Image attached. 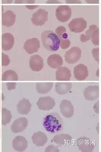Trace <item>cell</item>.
Listing matches in <instances>:
<instances>
[{"label": "cell", "instance_id": "obj_11", "mask_svg": "<svg viewBox=\"0 0 101 152\" xmlns=\"http://www.w3.org/2000/svg\"><path fill=\"white\" fill-rule=\"evenodd\" d=\"M59 107L60 111L64 117L69 118L74 114V107L70 101L67 100H63L60 103Z\"/></svg>", "mask_w": 101, "mask_h": 152}, {"label": "cell", "instance_id": "obj_14", "mask_svg": "<svg viewBox=\"0 0 101 152\" xmlns=\"http://www.w3.org/2000/svg\"><path fill=\"white\" fill-rule=\"evenodd\" d=\"M74 75L78 80H85L89 75L87 67L82 64L78 65L74 68Z\"/></svg>", "mask_w": 101, "mask_h": 152}, {"label": "cell", "instance_id": "obj_6", "mask_svg": "<svg viewBox=\"0 0 101 152\" xmlns=\"http://www.w3.org/2000/svg\"><path fill=\"white\" fill-rule=\"evenodd\" d=\"M81 54V50L79 48L73 47L65 53V59L68 64H75L80 59Z\"/></svg>", "mask_w": 101, "mask_h": 152}, {"label": "cell", "instance_id": "obj_26", "mask_svg": "<svg viewBox=\"0 0 101 152\" xmlns=\"http://www.w3.org/2000/svg\"><path fill=\"white\" fill-rule=\"evenodd\" d=\"M2 80L17 81L18 80V76L15 71L12 70H8L4 72L2 74Z\"/></svg>", "mask_w": 101, "mask_h": 152}, {"label": "cell", "instance_id": "obj_35", "mask_svg": "<svg viewBox=\"0 0 101 152\" xmlns=\"http://www.w3.org/2000/svg\"><path fill=\"white\" fill-rule=\"evenodd\" d=\"M67 4H81L82 3L79 0H66Z\"/></svg>", "mask_w": 101, "mask_h": 152}, {"label": "cell", "instance_id": "obj_37", "mask_svg": "<svg viewBox=\"0 0 101 152\" xmlns=\"http://www.w3.org/2000/svg\"><path fill=\"white\" fill-rule=\"evenodd\" d=\"M47 4H61L58 0H48L46 2Z\"/></svg>", "mask_w": 101, "mask_h": 152}, {"label": "cell", "instance_id": "obj_21", "mask_svg": "<svg viewBox=\"0 0 101 152\" xmlns=\"http://www.w3.org/2000/svg\"><path fill=\"white\" fill-rule=\"evenodd\" d=\"M31 104L29 100L24 98L19 101L17 105V109L19 113L21 115H27L31 110Z\"/></svg>", "mask_w": 101, "mask_h": 152}, {"label": "cell", "instance_id": "obj_20", "mask_svg": "<svg viewBox=\"0 0 101 152\" xmlns=\"http://www.w3.org/2000/svg\"><path fill=\"white\" fill-rule=\"evenodd\" d=\"M47 64L50 67L56 69L63 65V60L60 55L53 54L48 57Z\"/></svg>", "mask_w": 101, "mask_h": 152}, {"label": "cell", "instance_id": "obj_19", "mask_svg": "<svg viewBox=\"0 0 101 152\" xmlns=\"http://www.w3.org/2000/svg\"><path fill=\"white\" fill-rule=\"evenodd\" d=\"M55 74L56 79L58 81H69L72 76L71 71L66 67H59Z\"/></svg>", "mask_w": 101, "mask_h": 152}, {"label": "cell", "instance_id": "obj_39", "mask_svg": "<svg viewBox=\"0 0 101 152\" xmlns=\"http://www.w3.org/2000/svg\"><path fill=\"white\" fill-rule=\"evenodd\" d=\"M26 7H27L28 9L34 10L35 9V8H37L38 7V6H26Z\"/></svg>", "mask_w": 101, "mask_h": 152}, {"label": "cell", "instance_id": "obj_25", "mask_svg": "<svg viewBox=\"0 0 101 152\" xmlns=\"http://www.w3.org/2000/svg\"><path fill=\"white\" fill-rule=\"evenodd\" d=\"M53 85V83H37L36 85V90L40 94H46L52 90Z\"/></svg>", "mask_w": 101, "mask_h": 152}, {"label": "cell", "instance_id": "obj_4", "mask_svg": "<svg viewBox=\"0 0 101 152\" xmlns=\"http://www.w3.org/2000/svg\"><path fill=\"white\" fill-rule=\"evenodd\" d=\"M86 21L83 18L73 19L68 24L70 31L75 33H80L85 30L87 27Z\"/></svg>", "mask_w": 101, "mask_h": 152}, {"label": "cell", "instance_id": "obj_40", "mask_svg": "<svg viewBox=\"0 0 101 152\" xmlns=\"http://www.w3.org/2000/svg\"><path fill=\"white\" fill-rule=\"evenodd\" d=\"M0 137H1V134H0Z\"/></svg>", "mask_w": 101, "mask_h": 152}, {"label": "cell", "instance_id": "obj_23", "mask_svg": "<svg viewBox=\"0 0 101 152\" xmlns=\"http://www.w3.org/2000/svg\"><path fill=\"white\" fill-rule=\"evenodd\" d=\"M72 137L68 134H59L53 138V141L57 145H66L72 142Z\"/></svg>", "mask_w": 101, "mask_h": 152}, {"label": "cell", "instance_id": "obj_33", "mask_svg": "<svg viewBox=\"0 0 101 152\" xmlns=\"http://www.w3.org/2000/svg\"><path fill=\"white\" fill-rule=\"evenodd\" d=\"M99 48H94L92 50V54L93 55V57H94L95 60L97 61L98 63L99 62Z\"/></svg>", "mask_w": 101, "mask_h": 152}, {"label": "cell", "instance_id": "obj_29", "mask_svg": "<svg viewBox=\"0 0 101 152\" xmlns=\"http://www.w3.org/2000/svg\"><path fill=\"white\" fill-rule=\"evenodd\" d=\"M91 41L95 46L99 45V28H98L92 33L91 37Z\"/></svg>", "mask_w": 101, "mask_h": 152}, {"label": "cell", "instance_id": "obj_12", "mask_svg": "<svg viewBox=\"0 0 101 152\" xmlns=\"http://www.w3.org/2000/svg\"><path fill=\"white\" fill-rule=\"evenodd\" d=\"M83 95L87 100H96L99 97V87L98 86H88L85 89Z\"/></svg>", "mask_w": 101, "mask_h": 152}, {"label": "cell", "instance_id": "obj_32", "mask_svg": "<svg viewBox=\"0 0 101 152\" xmlns=\"http://www.w3.org/2000/svg\"><path fill=\"white\" fill-rule=\"evenodd\" d=\"M45 152H59V151L57 147L55 146V145H49L46 148Z\"/></svg>", "mask_w": 101, "mask_h": 152}, {"label": "cell", "instance_id": "obj_15", "mask_svg": "<svg viewBox=\"0 0 101 152\" xmlns=\"http://www.w3.org/2000/svg\"><path fill=\"white\" fill-rule=\"evenodd\" d=\"M44 66L43 59L40 55H32L30 58L29 66L34 72H39L42 69Z\"/></svg>", "mask_w": 101, "mask_h": 152}, {"label": "cell", "instance_id": "obj_2", "mask_svg": "<svg viewBox=\"0 0 101 152\" xmlns=\"http://www.w3.org/2000/svg\"><path fill=\"white\" fill-rule=\"evenodd\" d=\"M43 46L50 51H57L59 49L60 40L59 37L52 30L45 31L41 34Z\"/></svg>", "mask_w": 101, "mask_h": 152}, {"label": "cell", "instance_id": "obj_27", "mask_svg": "<svg viewBox=\"0 0 101 152\" xmlns=\"http://www.w3.org/2000/svg\"><path fill=\"white\" fill-rule=\"evenodd\" d=\"M12 116L11 112L5 108L2 109V124L6 126L9 124L11 121Z\"/></svg>", "mask_w": 101, "mask_h": 152}, {"label": "cell", "instance_id": "obj_22", "mask_svg": "<svg viewBox=\"0 0 101 152\" xmlns=\"http://www.w3.org/2000/svg\"><path fill=\"white\" fill-rule=\"evenodd\" d=\"M33 143L38 147L44 146L48 142L47 136L42 132L34 133L32 137Z\"/></svg>", "mask_w": 101, "mask_h": 152}, {"label": "cell", "instance_id": "obj_24", "mask_svg": "<svg viewBox=\"0 0 101 152\" xmlns=\"http://www.w3.org/2000/svg\"><path fill=\"white\" fill-rule=\"evenodd\" d=\"M72 88L71 83H57L55 85V91L59 95L66 94Z\"/></svg>", "mask_w": 101, "mask_h": 152}, {"label": "cell", "instance_id": "obj_36", "mask_svg": "<svg viewBox=\"0 0 101 152\" xmlns=\"http://www.w3.org/2000/svg\"><path fill=\"white\" fill-rule=\"evenodd\" d=\"M85 1L88 4H99V0H85Z\"/></svg>", "mask_w": 101, "mask_h": 152}, {"label": "cell", "instance_id": "obj_30", "mask_svg": "<svg viewBox=\"0 0 101 152\" xmlns=\"http://www.w3.org/2000/svg\"><path fill=\"white\" fill-rule=\"evenodd\" d=\"M10 60L8 55H6L4 53H2V66H7L10 64Z\"/></svg>", "mask_w": 101, "mask_h": 152}, {"label": "cell", "instance_id": "obj_16", "mask_svg": "<svg viewBox=\"0 0 101 152\" xmlns=\"http://www.w3.org/2000/svg\"><path fill=\"white\" fill-rule=\"evenodd\" d=\"M12 147L18 152L24 151L28 147V141L24 137L18 136L12 141Z\"/></svg>", "mask_w": 101, "mask_h": 152}, {"label": "cell", "instance_id": "obj_38", "mask_svg": "<svg viewBox=\"0 0 101 152\" xmlns=\"http://www.w3.org/2000/svg\"><path fill=\"white\" fill-rule=\"evenodd\" d=\"M13 0H0V3L2 4H11L13 2Z\"/></svg>", "mask_w": 101, "mask_h": 152}, {"label": "cell", "instance_id": "obj_8", "mask_svg": "<svg viewBox=\"0 0 101 152\" xmlns=\"http://www.w3.org/2000/svg\"><path fill=\"white\" fill-rule=\"evenodd\" d=\"M48 12L45 10L39 9L32 15V23L37 26H42L45 24L48 19Z\"/></svg>", "mask_w": 101, "mask_h": 152}, {"label": "cell", "instance_id": "obj_17", "mask_svg": "<svg viewBox=\"0 0 101 152\" xmlns=\"http://www.w3.org/2000/svg\"><path fill=\"white\" fill-rule=\"evenodd\" d=\"M14 37L9 33L3 34L2 36V49L5 51L10 50L14 45Z\"/></svg>", "mask_w": 101, "mask_h": 152}, {"label": "cell", "instance_id": "obj_9", "mask_svg": "<svg viewBox=\"0 0 101 152\" xmlns=\"http://www.w3.org/2000/svg\"><path fill=\"white\" fill-rule=\"evenodd\" d=\"M37 104L40 110H50L53 108L56 103L54 99L50 96H46L40 97Z\"/></svg>", "mask_w": 101, "mask_h": 152}, {"label": "cell", "instance_id": "obj_34", "mask_svg": "<svg viewBox=\"0 0 101 152\" xmlns=\"http://www.w3.org/2000/svg\"><path fill=\"white\" fill-rule=\"evenodd\" d=\"M16 83H8L6 84L7 89L9 90H15L16 88Z\"/></svg>", "mask_w": 101, "mask_h": 152}, {"label": "cell", "instance_id": "obj_7", "mask_svg": "<svg viewBox=\"0 0 101 152\" xmlns=\"http://www.w3.org/2000/svg\"><path fill=\"white\" fill-rule=\"evenodd\" d=\"M66 32V28L62 26H58L55 30V33L60 39L59 46L64 50L68 49L71 45V41L68 39V34Z\"/></svg>", "mask_w": 101, "mask_h": 152}, {"label": "cell", "instance_id": "obj_10", "mask_svg": "<svg viewBox=\"0 0 101 152\" xmlns=\"http://www.w3.org/2000/svg\"><path fill=\"white\" fill-rule=\"evenodd\" d=\"M40 48V42L37 38H32L24 42V49L28 54L31 55L37 53Z\"/></svg>", "mask_w": 101, "mask_h": 152}, {"label": "cell", "instance_id": "obj_3", "mask_svg": "<svg viewBox=\"0 0 101 152\" xmlns=\"http://www.w3.org/2000/svg\"><path fill=\"white\" fill-rule=\"evenodd\" d=\"M72 9L68 6H60L57 7L55 15L59 22L65 23L67 22L72 16Z\"/></svg>", "mask_w": 101, "mask_h": 152}, {"label": "cell", "instance_id": "obj_31", "mask_svg": "<svg viewBox=\"0 0 101 152\" xmlns=\"http://www.w3.org/2000/svg\"><path fill=\"white\" fill-rule=\"evenodd\" d=\"M35 0H15V4H34Z\"/></svg>", "mask_w": 101, "mask_h": 152}, {"label": "cell", "instance_id": "obj_28", "mask_svg": "<svg viewBox=\"0 0 101 152\" xmlns=\"http://www.w3.org/2000/svg\"><path fill=\"white\" fill-rule=\"evenodd\" d=\"M98 28L97 26L96 25H90L89 26V29L86 32V34H81L80 37V40L81 42H86L91 39V36L92 33L95 30Z\"/></svg>", "mask_w": 101, "mask_h": 152}, {"label": "cell", "instance_id": "obj_1", "mask_svg": "<svg viewBox=\"0 0 101 152\" xmlns=\"http://www.w3.org/2000/svg\"><path fill=\"white\" fill-rule=\"evenodd\" d=\"M42 125L48 132L55 134L63 130V121L58 113H53L45 118Z\"/></svg>", "mask_w": 101, "mask_h": 152}, {"label": "cell", "instance_id": "obj_18", "mask_svg": "<svg viewBox=\"0 0 101 152\" xmlns=\"http://www.w3.org/2000/svg\"><path fill=\"white\" fill-rule=\"evenodd\" d=\"M16 17V15L13 11L7 10L5 12L2 14V25L7 27L13 26L15 22Z\"/></svg>", "mask_w": 101, "mask_h": 152}, {"label": "cell", "instance_id": "obj_13", "mask_svg": "<svg viewBox=\"0 0 101 152\" xmlns=\"http://www.w3.org/2000/svg\"><path fill=\"white\" fill-rule=\"evenodd\" d=\"M28 125V121L26 118L22 117L15 120L11 126L12 132L18 133L22 132L26 128Z\"/></svg>", "mask_w": 101, "mask_h": 152}, {"label": "cell", "instance_id": "obj_5", "mask_svg": "<svg viewBox=\"0 0 101 152\" xmlns=\"http://www.w3.org/2000/svg\"><path fill=\"white\" fill-rule=\"evenodd\" d=\"M77 145L78 149L83 152H92L95 148L92 140L85 136L78 139Z\"/></svg>", "mask_w": 101, "mask_h": 152}]
</instances>
